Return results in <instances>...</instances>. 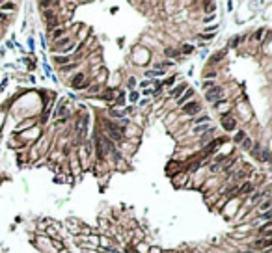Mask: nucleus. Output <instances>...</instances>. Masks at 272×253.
<instances>
[{"label": "nucleus", "instance_id": "4", "mask_svg": "<svg viewBox=\"0 0 272 253\" xmlns=\"http://www.w3.org/2000/svg\"><path fill=\"white\" fill-rule=\"evenodd\" d=\"M242 192H252V184H244L242 186Z\"/></svg>", "mask_w": 272, "mask_h": 253}, {"label": "nucleus", "instance_id": "2", "mask_svg": "<svg viewBox=\"0 0 272 253\" xmlns=\"http://www.w3.org/2000/svg\"><path fill=\"white\" fill-rule=\"evenodd\" d=\"M185 114H194V112H198L199 110V104L198 103H188V104H185Z\"/></svg>", "mask_w": 272, "mask_h": 253}, {"label": "nucleus", "instance_id": "1", "mask_svg": "<svg viewBox=\"0 0 272 253\" xmlns=\"http://www.w3.org/2000/svg\"><path fill=\"white\" fill-rule=\"evenodd\" d=\"M220 95H222V88H220V86H214L213 89H209V91H207V99L213 103V100H218Z\"/></svg>", "mask_w": 272, "mask_h": 253}, {"label": "nucleus", "instance_id": "5", "mask_svg": "<svg viewBox=\"0 0 272 253\" xmlns=\"http://www.w3.org/2000/svg\"><path fill=\"white\" fill-rule=\"evenodd\" d=\"M244 253H252V251H244Z\"/></svg>", "mask_w": 272, "mask_h": 253}, {"label": "nucleus", "instance_id": "3", "mask_svg": "<svg viewBox=\"0 0 272 253\" xmlns=\"http://www.w3.org/2000/svg\"><path fill=\"white\" fill-rule=\"evenodd\" d=\"M224 126H225V130H233L235 129V119L233 117H224Z\"/></svg>", "mask_w": 272, "mask_h": 253}]
</instances>
